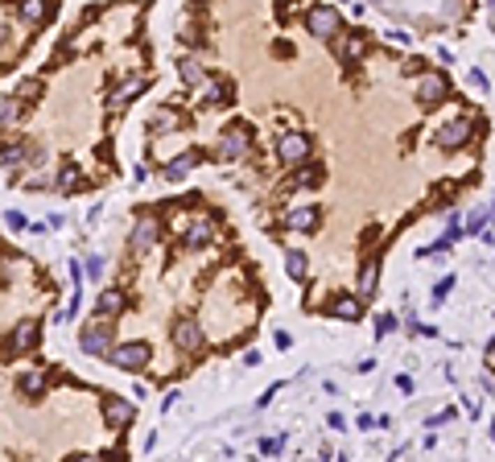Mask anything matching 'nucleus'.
Returning a JSON list of instances; mask_svg holds the SVG:
<instances>
[{"label":"nucleus","mask_w":495,"mask_h":462,"mask_svg":"<svg viewBox=\"0 0 495 462\" xmlns=\"http://www.w3.org/2000/svg\"><path fill=\"white\" fill-rule=\"evenodd\" d=\"M306 29L322 38V42H334L339 38V29H343V13L334 8V4H314L310 13H306Z\"/></svg>","instance_id":"nucleus-1"},{"label":"nucleus","mask_w":495,"mask_h":462,"mask_svg":"<svg viewBox=\"0 0 495 462\" xmlns=\"http://www.w3.org/2000/svg\"><path fill=\"white\" fill-rule=\"evenodd\" d=\"M112 338H116L112 322L95 318V322L83 326V334H79V347H83V355H112Z\"/></svg>","instance_id":"nucleus-2"},{"label":"nucleus","mask_w":495,"mask_h":462,"mask_svg":"<svg viewBox=\"0 0 495 462\" xmlns=\"http://www.w3.org/2000/svg\"><path fill=\"white\" fill-rule=\"evenodd\" d=\"M112 368H120V371H140V368H149V359H153V347L149 343H120V347H112Z\"/></svg>","instance_id":"nucleus-3"},{"label":"nucleus","mask_w":495,"mask_h":462,"mask_svg":"<svg viewBox=\"0 0 495 462\" xmlns=\"http://www.w3.org/2000/svg\"><path fill=\"white\" fill-rule=\"evenodd\" d=\"M310 149H314V137H306V133H285V137H276V157H281L285 165L306 161Z\"/></svg>","instance_id":"nucleus-4"},{"label":"nucleus","mask_w":495,"mask_h":462,"mask_svg":"<svg viewBox=\"0 0 495 462\" xmlns=\"http://www.w3.org/2000/svg\"><path fill=\"white\" fill-rule=\"evenodd\" d=\"M248 144H252V133H248V124H231V128H223V137H219V157L223 161H235V157H244L248 153Z\"/></svg>","instance_id":"nucleus-5"},{"label":"nucleus","mask_w":495,"mask_h":462,"mask_svg":"<svg viewBox=\"0 0 495 462\" xmlns=\"http://www.w3.org/2000/svg\"><path fill=\"white\" fill-rule=\"evenodd\" d=\"M174 343H178L186 355H198L202 351V330H198V322L194 318H178L174 322Z\"/></svg>","instance_id":"nucleus-6"},{"label":"nucleus","mask_w":495,"mask_h":462,"mask_svg":"<svg viewBox=\"0 0 495 462\" xmlns=\"http://www.w3.org/2000/svg\"><path fill=\"white\" fill-rule=\"evenodd\" d=\"M157 235H161V219H157V215H140V219L133 223V252L153 248V244H157Z\"/></svg>","instance_id":"nucleus-7"},{"label":"nucleus","mask_w":495,"mask_h":462,"mask_svg":"<svg viewBox=\"0 0 495 462\" xmlns=\"http://www.w3.org/2000/svg\"><path fill=\"white\" fill-rule=\"evenodd\" d=\"M466 140H471V120H462V116L438 128V144H442V149H462Z\"/></svg>","instance_id":"nucleus-8"},{"label":"nucleus","mask_w":495,"mask_h":462,"mask_svg":"<svg viewBox=\"0 0 495 462\" xmlns=\"http://www.w3.org/2000/svg\"><path fill=\"white\" fill-rule=\"evenodd\" d=\"M442 99H446V79L442 75H425L421 87H417V103L421 107H438Z\"/></svg>","instance_id":"nucleus-9"},{"label":"nucleus","mask_w":495,"mask_h":462,"mask_svg":"<svg viewBox=\"0 0 495 462\" xmlns=\"http://www.w3.org/2000/svg\"><path fill=\"white\" fill-rule=\"evenodd\" d=\"M215 235H219L215 219H207V215H202V219H194V223H190V231H186V239H182V244H186V248H207V244H215Z\"/></svg>","instance_id":"nucleus-10"},{"label":"nucleus","mask_w":495,"mask_h":462,"mask_svg":"<svg viewBox=\"0 0 495 462\" xmlns=\"http://www.w3.org/2000/svg\"><path fill=\"white\" fill-rule=\"evenodd\" d=\"M103 417H108V425L128 429V425H133V417H136V409L128 405V401H120V396H108V401H103Z\"/></svg>","instance_id":"nucleus-11"},{"label":"nucleus","mask_w":495,"mask_h":462,"mask_svg":"<svg viewBox=\"0 0 495 462\" xmlns=\"http://www.w3.org/2000/svg\"><path fill=\"white\" fill-rule=\"evenodd\" d=\"M198 99H202V107H227L231 103V87H227L223 79H207L198 87Z\"/></svg>","instance_id":"nucleus-12"},{"label":"nucleus","mask_w":495,"mask_h":462,"mask_svg":"<svg viewBox=\"0 0 495 462\" xmlns=\"http://www.w3.org/2000/svg\"><path fill=\"white\" fill-rule=\"evenodd\" d=\"M45 384H50V371L45 368H25L21 375H17V388H21L25 396H42Z\"/></svg>","instance_id":"nucleus-13"},{"label":"nucleus","mask_w":495,"mask_h":462,"mask_svg":"<svg viewBox=\"0 0 495 462\" xmlns=\"http://www.w3.org/2000/svg\"><path fill=\"white\" fill-rule=\"evenodd\" d=\"M120 310H124V293H120V289H103V293H99V301H95V318H103V322H108V318H112V314H120Z\"/></svg>","instance_id":"nucleus-14"},{"label":"nucleus","mask_w":495,"mask_h":462,"mask_svg":"<svg viewBox=\"0 0 495 462\" xmlns=\"http://www.w3.org/2000/svg\"><path fill=\"white\" fill-rule=\"evenodd\" d=\"M29 347H38V322H21L8 334V351H29Z\"/></svg>","instance_id":"nucleus-15"},{"label":"nucleus","mask_w":495,"mask_h":462,"mask_svg":"<svg viewBox=\"0 0 495 462\" xmlns=\"http://www.w3.org/2000/svg\"><path fill=\"white\" fill-rule=\"evenodd\" d=\"M318 219H322L318 207H302V211H289V215H285V228L289 231H314Z\"/></svg>","instance_id":"nucleus-16"},{"label":"nucleus","mask_w":495,"mask_h":462,"mask_svg":"<svg viewBox=\"0 0 495 462\" xmlns=\"http://www.w3.org/2000/svg\"><path fill=\"white\" fill-rule=\"evenodd\" d=\"M178 75H182L186 87H202V83H207V70H202L198 58H178Z\"/></svg>","instance_id":"nucleus-17"},{"label":"nucleus","mask_w":495,"mask_h":462,"mask_svg":"<svg viewBox=\"0 0 495 462\" xmlns=\"http://www.w3.org/2000/svg\"><path fill=\"white\" fill-rule=\"evenodd\" d=\"M29 153H34V149H25V144H4V149H0V165L13 170V178H17V170L29 161Z\"/></svg>","instance_id":"nucleus-18"},{"label":"nucleus","mask_w":495,"mask_h":462,"mask_svg":"<svg viewBox=\"0 0 495 462\" xmlns=\"http://www.w3.org/2000/svg\"><path fill=\"white\" fill-rule=\"evenodd\" d=\"M326 310H330L334 318H347V322H355V318L363 314V301H360V297H334Z\"/></svg>","instance_id":"nucleus-19"},{"label":"nucleus","mask_w":495,"mask_h":462,"mask_svg":"<svg viewBox=\"0 0 495 462\" xmlns=\"http://www.w3.org/2000/svg\"><path fill=\"white\" fill-rule=\"evenodd\" d=\"M194 165H198V153H182V157H174V161L165 165V178H170V182H182Z\"/></svg>","instance_id":"nucleus-20"},{"label":"nucleus","mask_w":495,"mask_h":462,"mask_svg":"<svg viewBox=\"0 0 495 462\" xmlns=\"http://www.w3.org/2000/svg\"><path fill=\"white\" fill-rule=\"evenodd\" d=\"M285 269H289V277H293V281H306V277H310V260H306V252L289 248V252H285Z\"/></svg>","instance_id":"nucleus-21"},{"label":"nucleus","mask_w":495,"mask_h":462,"mask_svg":"<svg viewBox=\"0 0 495 462\" xmlns=\"http://www.w3.org/2000/svg\"><path fill=\"white\" fill-rule=\"evenodd\" d=\"M17 13H21V21L42 25L45 17H50V4H45V0H25V4H17Z\"/></svg>","instance_id":"nucleus-22"},{"label":"nucleus","mask_w":495,"mask_h":462,"mask_svg":"<svg viewBox=\"0 0 495 462\" xmlns=\"http://www.w3.org/2000/svg\"><path fill=\"white\" fill-rule=\"evenodd\" d=\"M363 50H367V38H363V33H351L347 42H339V58H343V62H360Z\"/></svg>","instance_id":"nucleus-23"},{"label":"nucleus","mask_w":495,"mask_h":462,"mask_svg":"<svg viewBox=\"0 0 495 462\" xmlns=\"http://www.w3.org/2000/svg\"><path fill=\"white\" fill-rule=\"evenodd\" d=\"M145 87H149V79H145V75H136V79H128V83H124L120 91H112V107H120V103H128V99H133V95H140V91H145Z\"/></svg>","instance_id":"nucleus-24"},{"label":"nucleus","mask_w":495,"mask_h":462,"mask_svg":"<svg viewBox=\"0 0 495 462\" xmlns=\"http://www.w3.org/2000/svg\"><path fill=\"white\" fill-rule=\"evenodd\" d=\"M21 120V99H0V133H8Z\"/></svg>","instance_id":"nucleus-25"},{"label":"nucleus","mask_w":495,"mask_h":462,"mask_svg":"<svg viewBox=\"0 0 495 462\" xmlns=\"http://www.w3.org/2000/svg\"><path fill=\"white\" fill-rule=\"evenodd\" d=\"M376 260H363V269H360V297H371V289H376Z\"/></svg>","instance_id":"nucleus-26"},{"label":"nucleus","mask_w":495,"mask_h":462,"mask_svg":"<svg viewBox=\"0 0 495 462\" xmlns=\"http://www.w3.org/2000/svg\"><path fill=\"white\" fill-rule=\"evenodd\" d=\"M75 186H79V165L66 161V165L58 170V190H75Z\"/></svg>","instance_id":"nucleus-27"},{"label":"nucleus","mask_w":495,"mask_h":462,"mask_svg":"<svg viewBox=\"0 0 495 462\" xmlns=\"http://www.w3.org/2000/svg\"><path fill=\"white\" fill-rule=\"evenodd\" d=\"M38 95H42V83H38V79H21L17 91H13V99H38Z\"/></svg>","instance_id":"nucleus-28"},{"label":"nucleus","mask_w":495,"mask_h":462,"mask_svg":"<svg viewBox=\"0 0 495 462\" xmlns=\"http://www.w3.org/2000/svg\"><path fill=\"white\" fill-rule=\"evenodd\" d=\"M322 182V165H302V174L293 178V186H318Z\"/></svg>","instance_id":"nucleus-29"},{"label":"nucleus","mask_w":495,"mask_h":462,"mask_svg":"<svg viewBox=\"0 0 495 462\" xmlns=\"http://www.w3.org/2000/svg\"><path fill=\"white\" fill-rule=\"evenodd\" d=\"M483 228H487V211H475V215L466 219V231H471V235H483Z\"/></svg>","instance_id":"nucleus-30"},{"label":"nucleus","mask_w":495,"mask_h":462,"mask_svg":"<svg viewBox=\"0 0 495 462\" xmlns=\"http://www.w3.org/2000/svg\"><path fill=\"white\" fill-rule=\"evenodd\" d=\"M450 289H454V277H442V281H438V285H434V306H442Z\"/></svg>","instance_id":"nucleus-31"},{"label":"nucleus","mask_w":495,"mask_h":462,"mask_svg":"<svg viewBox=\"0 0 495 462\" xmlns=\"http://www.w3.org/2000/svg\"><path fill=\"white\" fill-rule=\"evenodd\" d=\"M260 450H265V454H281V450H285V433H281V438H265Z\"/></svg>","instance_id":"nucleus-32"},{"label":"nucleus","mask_w":495,"mask_h":462,"mask_svg":"<svg viewBox=\"0 0 495 462\" xmlns=\"http://www.w3.org/2000/svg\"><path fill=\"white\" fill-rule=\"evenodd\" d=\"M392 326H397V318H392V314H384V318H376V338H380V334H388Z\"/></svg>","instance_id":"nucleus-33"},{"label":"nucleus","mask_w":495,"mask_h":462,"mask_svg":"<svg viewBox=\"0 0 495 462\" xmlns=\"http://www.w3.org/2000/svg\"><path fill=\"white\" fill-rule=\"evenodd\" d=\"M4 223H8V228H13V231H21V228H25V219H21L17 211H8V215H4Z\"/></svg>","instance_id":"nucleus-34"},{"label":"nucleus","mask_w":495,"mask_h":462,"mask_svg":"<svg viewBox=\"0 0 495 462\" xmlns=\"http://www.w3.org/2000/svg\"><path fill=\"white\" fill-rule=\"evenodd\" d=\"M471 83H475L479 91H487V87H492V83H487V75H479V70H471Z\"/></svg>","instance_id":"nucleus-35"},{"label":"nucleus","mask_w":495,"mask_h":462,"mask_svg":"<svg viewBox=\"0 0 495 462\" xmlns=\"http://www.w3.org/2000/svg\"><path fill=\"white\" fill-rule=\"evenodd\" d=\"M87 273H91V277H99V273H103V260H99V256H91V260H87Z\"/></svg>","instance_id":"nucleus-36"},{"label":"nucleus","mask_w":495,"mask_h":462,"mask_svg":"<svg viewBox=\"0 0 495 462\" xmlns=\"http://www.w3.org/2000/svg\"><path fill=\"white\" fill-rule=\"evenodd\" d=\"M66 462H103V459H99V454H71Z\"/></svg>","instance_id":"nucleus-37"},{"label":"nucleus","mask_w":495,"mask_h":462,"mask_svg":"<svg viewBox=\"0 0 495 462\" xmlns=\"http://www.w3.org/2000/svg\"><path fill=\"white\" fill-rule=\"evenodd\" d=\"M492 211H495V202H492Z\"/></svg>","instance_id":"nucleus-38"}]
</instances>
